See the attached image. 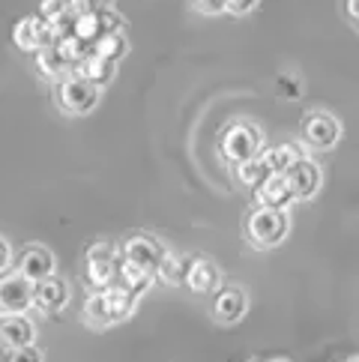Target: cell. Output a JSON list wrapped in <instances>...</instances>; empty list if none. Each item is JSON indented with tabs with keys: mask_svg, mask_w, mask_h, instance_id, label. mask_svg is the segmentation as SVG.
<instances>
[{
	"mask_svg": "<svg viewBox=\"0 0 359 362\" xmlns=\"http://www.w3.org/2000/svg\"><path fill=\"white\" fill-rule=\"evenodd\" d=\"M246 240L254 249H276L278 243H285L290 234V216L288 210H273V206H254L246 216Z\"/></svg>",
	"mask_w": 359,
	"mask_h": 362,
	"instance_id": "cell-1",
	"label": "cell"
},
{
	"mask_svg": "<svg viewBox=\"0 0 359 362\" xmlns=\"http://www.w3.org/2000/svg\"><path fill=\"white\" fill-rule=\"evenodd\" d=\"M135 303L138 296H132L120 284H111L105 291H93L90 300L84 305V317L93 323V327H111L117 320H126L135 312Z\"/></svg>",
	"mask_w": 359,
	"mask_h": 362,
	"instance_id": "cell-2",
	"label": "cell"
},
{
	"mask_svg": "<svg viewBox=\"0 0 359 362\" xmlns=\"http://www.w3.org/2000/svg\"><path fill=\"white\" fill-rule=\"evenodd\" d=\"M219 153L230 165H246L264 153V132L249 120L230 123L219 138Z\"/></svg>",
	"mask_w": 359,
	"mask_h": 362,
	"instance_id": "cell-3",
	"label": "cell"
},
{
	"mask_svg": "<svg viewBox=\"0 0 359 362\" xmlns=\"http://www.w3.org/2000/svg\"><path fill=\"white\" fill-rule=\"evenodd\" d=\"M84 279L93 291H105L111 284H117V269H120V252L111 243H93L87 249L84 261Z\"/></svg>",
	"mask_w": 359,
	"mask_h": 362,
	"instance_id": "cell-4",
	"label": "cell"
},
{
	"mask_svg": "<svg viewBox=\"0 0 359 362\" xmlns=\"http://www.w3.org/2000/svg\"><path fill=\"white\" fill-rule=\"evenodd\" d=\"M120 28H123V18L108 6V9H99V12H78V16H75V24H72V33L69 36H75L81 45L93 48L102 40V36L117 33Z\"/></svg>",
	"mask_w": 359,
	"mask_h": 362,
	"instance_id": "cell-5",
	"label": "cell"
},
{
	"mask_svg": "<svg viewBox=\"0 0 359 362\" xmlns=\"http://www.w3.org/2000/svg\"><path fill=\"white\" fill-rule=\"evenodd\" d=\"M54 96H57V105L63 111H69V114H87V111L96 108L99 87H93L90 81H84L81 75L72 72V75H66V78L57 81Z\"/></svg>",
	"mask_w": 359,
	"mask_h": 362,
	"instance_id": "cell-6",
	"label": "cell"
},
{
	"mask_svg": "<svg viewBox=\"0 0 359 362\" xmlns=\"http://www.w3.org/2000/svg\"><path fill=\"white\" fill-rule=\"evenodd\" d=\"M285 183L290 189L293 201H312L320 192V183H324V171H320V165L314 159L300 156L285 171Z\"/></svg>",
	"mask_w": 359,
	"mask_h": 362,
	"instance_id": "cell-7",
	"label": "cell"
},
{
	"mask_svg": "<svg viewBox=\"0 0 359 362\" xmlns=\"http://www.w3.org/2000/svg\"><path fill=\"white\" fill-rule=\"evenodd\" d=\"M341 138V123L329 111H312L302 120V141L312 150H332Z\"/></svg>",
	"mask_w": 359,
	"mask_h": 362,
	"instance_id": "cell-8",
	"label": "cell"
},
{
	"mask_svg": "<svg viewBox=\"0 0 359 362\" xmlns=\"http://www.w3.org/2000/svg\"><path fill=\"white\" fill-rule=\"evenodd\" d=\"M33 308V284L21 273L0 276V315H24Z\"/></svg>",
	"mask_w": 359,
	"mask_h": 362,
	"instance_id": "cell-9",
	"label": "cell"
},
{
	"mask_svg": "<svg viewBox=\"0 0 359 362\" xmlns=\"http://www.w3.org/2000/svg\"><path fill=\"white\" fill-rule=\"evenodd\" d=\"M162 257H165V249L150 237H129L120 245V261L147 269L153 279H156V269L162 264Z\"/></svg>",
	"mask_w": 359,
	"mask_h": 362,
	"instance_id": "cell-10",
	"label": "cell"
},
{
	"mask_svg": "<svg viewBox=\"0 0 359 362\" xmlns=\"http://www.w3.org/2000/svg\"><path fill=\"white\" fill-rule=\"evenodd\" d=\"M12 40H16V45L24 48V51H42V48L57 42V33H54V28H51L42 16H30V18L18 21Z\"/></svg>",
	"mask_w": 359,
	"mask_h": 362,
	"instance_id": "cell-11",
	"label": "cell"
},
{
	"mask_svg": "<svg viewBox=\"0 0 359 362\" xmlns=\"http://www.w3.org/2000/svg\"><path fill=\"white\" fill-rule=\"evenodd\" d=\"M18 273L30 284L51 279L54 276V255H51L45 245H28V249L18 255Z\"/></svg>",
	"mask_w": 359,
	"mask_h": 362,
	"instance_id": "cell-12",
	"label": "cell"
},
{
	"mask_svg": "<svg viewBox=\"0 0 359 362\" xmlns=\"http://www.w3.org/2000/svg\"><path fill=\"white\" fill-rule=\"evenodd\" d=\"M66 303H69V284L63 279L51 276L33 284V308H40L42 315H54L60 308H66Z\"/></svg>",
	"mask_w": 359,
	"mask_h": 362,
	"instance_id": "cell-13",
	"label": "cell"
},
{
	"mask_svg": "<svg viewBox=\"0 0 359 362\" xmlns=\"http://www.w3.org/2000/svg\"><path fill=\"white\" fill-rule=\"evenodd\" d=\"M246 312H249V296L242 288H237V284H228V288H222L216 293L213 315L219 323H237V320L246 317Z\"/></svg>",
	"mask_w": 359,
	"mask_h": 362,
	"instance_id": "cell-14",
	"label": "cell"
},
{
	"mask_svg": "<svg viewBox=\"0 0 359 362\" xmlns=\"http://www.w3.org/2000/svg\"><path fill=\"white\" fill-rule=\"evenodd\" d=\"M36 341V327L30 317L24 315H4L0 317V344L6 351H18V347H30Z\"/></svg>",
	"mask_w": 359,
	"mask_h": 362,
	"instance_id": "cell-15",
	"label": "cell"
},
{
	"mask_svg": "<svg viewBox=\"0 0 359 362\" xmlns=\"http://www.w3.org/2000/svg\"><path fill=\"white\" fill-rule=\"evenodd\" d=\"M222 284V273L219 267H216V261H210V257H195L189 267V276H186V288L192 293H213L219 291Z\"/></svg>",
	"mask_w": 359,
	"mask_h": 362,
	"instance_id": "cell-16",
	"label": "cell"
},
{
	"mask_svg": "<svg viewBox=\"0 0 359 362\" xmlns=\"http://www.w3.org/2000/svg\"><path fill=\"white\" fill-rule=\"evenodd\" d=\"M258 192V206H273V210H288L293 204L290 189L285 183V177H266L264 183L254 189Z\"/></svg>",
	"mask_w": 359,
	"mask_h": 362,
	"instance_id": "cell-17",
	"label": "cell"
},
{
	"mask_svg": "<svg viewBox=\"0 0 359 362\" xmlns=\"http://www.w3.org/2000/svg\"><path fill=\"white\" fill-rule=\"evenodd\" d=\"M302 156V153L293 147V144H281V147H273V150H264L261 153V165L266 168L269 177H285V171Z\"/></svg>",
	"mask_w": 359,
	"mask_h": 362,
	"instance_id": "cell-18",
	"label": "cell"
},
{
	"mask_svg": "<svg viewBox=\"0 0 359 362\" xmlns=\"http://www.w3.org/2000/svg\"><path fill=\"white\" fill-rule=\"evenodd\" d=\"M114 66H117V63H108V60H102L96 54H87L78 66H75V75H81V78L90 81L93 87H102V84H108L114 78Z\"/></svg>",
	"mask_w": 359,
	"mask_h": 362,
	"instance_id": "cell-19",
	"label": "cell"
},
{
	"mask_svg": "<svg viewBox=\"0 0 359 362\" xmlns=\"http://www.w3.org/2000/svg\"><path fill=\"white\" fill-rule=\"evenodd\" d=\"M192 261H195V257H189V255H168V252H165L162 264L156 269V279L165 281V284H186Z\"/></svg>",
	"mask_w": 359,
	"mask_h": 362,
	"instance_id": "cell-20",
	"label": "cell"
},
{
	"mask_svg": "<svg viewBox=\"0 0 359 362\" xmlns=\"http://www.w3.org/2000/svg\"><path fill=\"white\" fill-rule=\"evenodd\" d=\"M126 51H129V40L117 30V33H108V36H102V40L90 48V54H96L102 60H108V63H117Z\"/></svg>",
	"mask_w": 359,
	"mask_h": 362,
	"instance_id": "cell-21",
	"label": "cell"
},
{
	"mask_svg": "<svg viewBox=\"0 0 359 362\" xmlns=\"http://www.w3.org/2000/svg\"><path fill=\"white\" fill-rule=\"evenodd\" d=\"M269 174H266V168L261 165V159H252V162H246V165H237V180L246 189H258L264 180H266Z\"/></svg>",
	"mask_w": 359,
	"mask_h": 362,
	"instance_id": "cell-22",
	"label": "cell"
},
{
	"mask_svg": "<svg viewBox=\"0 0 359 362\" xmlns=\"http://www.w3.org/2000/svg\"><path fill=\"white\" fill-rule=\"evenodd\" d=\"M4 362H45L40 347H18V351H6L4 354Z\"/></svg>",
	"mask_w": 359,
	"mask_h": 362,
	"instance_id": "cell-23",
	"label": "cell"
},
{
	"mask_svg": "<svg viewBox=\"0 0 359 362\" xmlns=\"http://www.w3.org/2000/svg\"><path fill=\"white\" fill-rule=\"evenodd\" d=\"M192 6L204 16H222V12H228V0H192Z\"/></svg>",
	"mask_w": 359,
	"mask_h": 362,
	"instance_id": "cell-24",
	"label": "cell"
},
{
	"mask_svg": "<svg viewBox=\"0 0 359 362\" xmlns=\"http://www.w3.org/2000/svg\"><path fill=\"white\" fill-rule=\"evenodd\" d=\"M261 0H228V9L234 12V16H249V12L258 9Z\"/></svg>",
	"mask_w": 359,
	"mask_h": 362,
	"instance_id": "cell-25",
	"label": "cell"
},
{
	"mask_svg": "<svg viewBox=\"0 0 359 362\" xmlns=\"http://www.w3.org/2000/svg\"><path fill=\"white\" fill-rule=\"evenodd\" d=\"M9 245H6V240L4 237H0V276H4L6 273V269H9Z\"/></svg>",
	"mask_w": 359,
	"mask_h": 362,
	"instance_id": "cell-26",
	"label": "cell"
},
{
	"mask_svg": "<svg viewBox=\"0 0 359 362\" xmlns=\"http://www.w3.org/2000/svg\"><path fill=\"white\" fill-rule=\"evenodd\" d=\"M348 12L353 21H359V0H348Z\"/></svg>",
	"mask_w": 359,
	"mask_h": 362,
	"instance_id": "cell-27",
	"label": "cell"
},
{
	"mask_svg": "<svg viewBox=\"0 0 359 362\" xmlns=\"http://www.w3.org/2000/svg\"><path fill=\"white\" fill-rule=\"evenodd\" d=\"M63 4H66L69 9H75V12H81V9H84V0H63Z\"/></svg>",
	"mask_w": 359,
	"mask_h": 362,
	"instance_id": "cell-28",
	"label": "cell"
}]
</instances>
